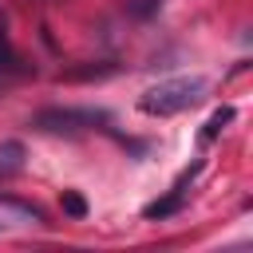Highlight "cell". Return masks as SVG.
<instances>
[{
	"label": "cell",
	"instance_id": "cell-6",
	"mask_svg": "<svg viewBox=\"0 0 253 253\" xmlns=\"http://www.w3.org/2000/svg\"><path fill=\"white\" fill-rule=\"evenodd\" d=\"M0 206H12V210H20V213H28V217H36V221H43L47 213L36 206V202H24V198H12V194H0Z\"/></svg>",
	"mask_w": 253,
	"mask_h": 253
},
{
	"label": "cell",
	"instance_id": "cell-3",
	"mask_svg": "<svg viewBox=\"0 0 253 253\" xmlns=\"http://www.w3.org/2000/svg\"><path fill=\"white\" fill-rule=\"evenodd\" d=\"M111 75H119L115 59H91V63H75V67L59 71V83H99V79H111Z\"/></svg>",
	"mask_w": 253,
	"mask_h": 253
},
{
	"label": "cell",
	"instance_id": "cell-4",
	"mask_svg": "<svg viewBox=\"0 0 253 253\" xmlns=\"http://www.w3.org/2000/svg\"><path fill=\"white\" fill-rule=\"evenodd\" d=\"M186 206V186H174L166 198H158V202H150L146 210H142V217L146 221H162V217H174L178 210Z\"/></svg>",
	"mask_w": 253,
	"mask_h": 253
},
{
	"label": "cell",
	"instance_id": "cell-11",
	"mask_svg": "<svg viewBox=\"0 0 253 253\" xmlns=\"http://www.w3.org/2000/svg\"><path fill=\"white\" fill-rule=\"evenodd\" d=\"M0 233H4V221H0Z\"/></svg>",
	"mask_w": 253,
	"mask_h": 253
},
{
	"label": "cell",
	"instance_id": "cell-10",
	"mask_svg": "<svg viewBox=\"0 0 253 253\" xmlns=\"http://www.w3.org/2000/svg\"><path fill=\"white\" fill-rule=\"evenodd\" d=\"M0 67H8V71H20V55L12 51V43L0 36Z\"/></svg>",
	"mask_w": 253,
	"mask_h": 253
},
{
	"label": "cell",
	"instance_id": "cell-7",
	"mask_svg": "<svg viewBox=\"0 0 253 253\" xmlns=\"http://www.w3.org/2000/svg\"><path fill=\"white\" fill-rule=\"evenodd\" d=\"M63 213L67 217H87V202H83V194H75V190H63Z\"/></svg>",
	"mask_w": 253,
	"mask_h": 253
},
{
	"label": "cell",
	"instance_id": "cell-8",
	"mask_svg": "<svg viewBox=\"0 0 253 253\" xmlns=\"http://www.w3.org/2000/svg\"><path fill=\"white\" fill-rule=\"evenodd\" d=\"M158 8H162V0H126V16H134V20H150Z\"/></svg>",
	"mask_w": 253,
	"mask_h": 253
},
{
	"label": "cell",
	"instance_id": "cell-1",
	"mask_svg": "<svg viewBox=\"0 0 253 253\" xmlns=\"http://www.w3.org/2000/svg\"><path fill=\"white\" fill-rule=\"evenodd\" d=\"M202 95H206L202 75H174V79H162L158 87H150L138 99V111L150 119H170V115H182L194 103H202Z\"/></svg>",
	"mask_w": 253,
	"mask_h": 253
},
{
	"label": "cell",
	"instance_id": "cell-9",
	"mask_svg": "<svg viewBox=\"0 0 253 253\" xmlns=\"http://www.w3.org/2000/svg\"><path fill=\"white\" fill-rule=\"evenodd\" d=\"M20 158H24V146L20 142H4L0 146V166H20Z\"/></svg>",
	"mask_w": 253,
	"mask_h": 253
},
{
	"label": "cell",
	"instance_id": "cell-2",
	"mask_svg": "<svg viewBox=\"0 0 253 253\" xmlns=\"http://www.w3.org/2000/svg\"><path fill=\"white\" fill-rule=\"evenodd\" d=\"M107 123H111V111L103 107H43L32 115V126L47 134H79V130H99Z\"/></svg>",
	"mask_w": 253,
	"mask_h": 253
},
{
	"label": "cell",
	"instance_id": "cell-5",
	"mask_svg": "<svg viewBox=\"0 0 253 253\" xmlns=\"http://www.w3.org/2000/svg\"><path fill=\"white\" fill-rule=\"evenodd\" d=\"M233 115H237L233 107H217V111L210 115V123H206V130H202V142H213V138L221 134V126H225V123H233Z\"/></svg>",
	"mask_w": 253,
	"mask_h": 253
}]
</instances>
